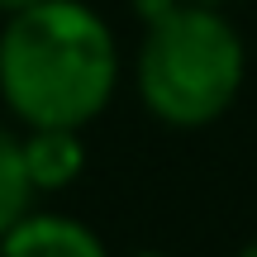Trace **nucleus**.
Returning <instances> with one entry per match:
<instances>
[{
    "mask_svg": "<svg viewBox=\"0 0 257 257\" xmlns=\"http://www.w3.org/2000/svg\"><path fill=\"white\" fill-rule=\"evenodd\" d=\"M119 81L114 34L81 0H38L0 29V95L29 128H86Z\"/></svg>",
    "mask_w": 257,
    "mask_h": 257,
    "instance_id": "nucleus-1",
    "label": "nucleus"
},
{
    "mask_svg": "<svg viewBox=\"0 0 257 257\" xmlns=\"http://www.w3.org/2000/svg\"><path fill=\"white\" fill-rule=\"evenodd\" d=\"M243 38L214 5H172L148 19L138 48V95L162 124H214L243 91Z\"/></svg>",
    "mask_w": 257,
    "mask_h": 257,
    "instance_id": "nucleus-2",
    "label": "nucleus"
},
{
    "mask_svg": "<svg viewBox=\"0 0 257 257\" xmlns=\"http://www.w3.org/2000/svg\"><path fill=\"white\" fill-rule=\"evenodd\" d=\"M0 257H105V243L67 214H24L0 233Z\"/></svg>",
    "mask_w": 257,
    "mask_h": 257,
    "instance_id": "nucleus-3",
    "label": "nucleus"
},
{
    "mask_svg": "<svg viewBox=\"0 0 257 257\" xmlns=\"http://www.w3.org/2000/svg\"><path fill=\"white\" fill-rule=\"evenodd\" d=\"M24 148V167L34 191H62L81 176L86 167V143L81 128H62V124H38L29 128V138H19Z\"/></svg>",
    "mask_w": 257,
    "mask_h": 257,
    "instance_id": "nucleus-4",
    "label": "nucleus"
},
{
    "mask_svg": "<svg viewBox=\"0 0 257 257\" xmlns=\"http://www.w3.org/2000/svg\"><path fill=\"white\" fill-rule=\"evenodd\" d=\"M29 200H34V181L24 167V148H19V138L0 128V233L29 214Z\"/></svg>",
    "mask_w": 257,
    "mask_h": 257,
    "instance_id": "nucleus-5",
    "label": "nucleus"
},
{
    "mask_svg": "<svg viewBox=\"0 0 257 257\" xmlns=\"http://www.w3.org/2000/svg\"><path fill=\"white\" fill-rule=\"evenodd\" d=\"M29 5H38V0H0V10H5V15H15V10H29Z\"/></svg>",
    "mask_w": 257,
    "mask_h": 257,
    "instance_id": "nucleus-6",
    "label": "nucleus"
},
{
    "mask_svg": "<svg viewBox=\"0 0 257 257\" xmlns=\"http://www.w3.org/2000/svg\"><path fill=\"white\" fill-rule=\"evenodd\" d=\"M238 257H257V243H248V248H243V252H238Z\"/></svg>",
    "mask_w": 257,
    "mask_h": 257,
    "instance_id": "nucleus-7",
    "label": "nucleus"
},
{
    "mask_svg": "<svg viewBox=\"0 0 257 257\" xmlns=\"http://www.w3.org/2000/svg\"><path fill=\"white\" fill-rule=\"evenodd\" d=\"M186 5H219V0H186Z\"/></svg>",
    "mask_w": 257,
    "mask_h": 257,
    "instance_id": "nucleus-8",
    "label": "nucleus"
},
{
    "mask_svg": "<svg viewBox=\"0 0 257 257\" xmlns=\"http://www.w3.org/2000/svg\"><path fill=\"white\" fill-rule=\"evenodd\" d=\"M134 257H167V252H134Z\"/></svg>",
    "mask_w": 257,
    "mask_h": 257,
    "instance_id": "nucleus-9",
    "label": "nucleus"
}]
</instances>
